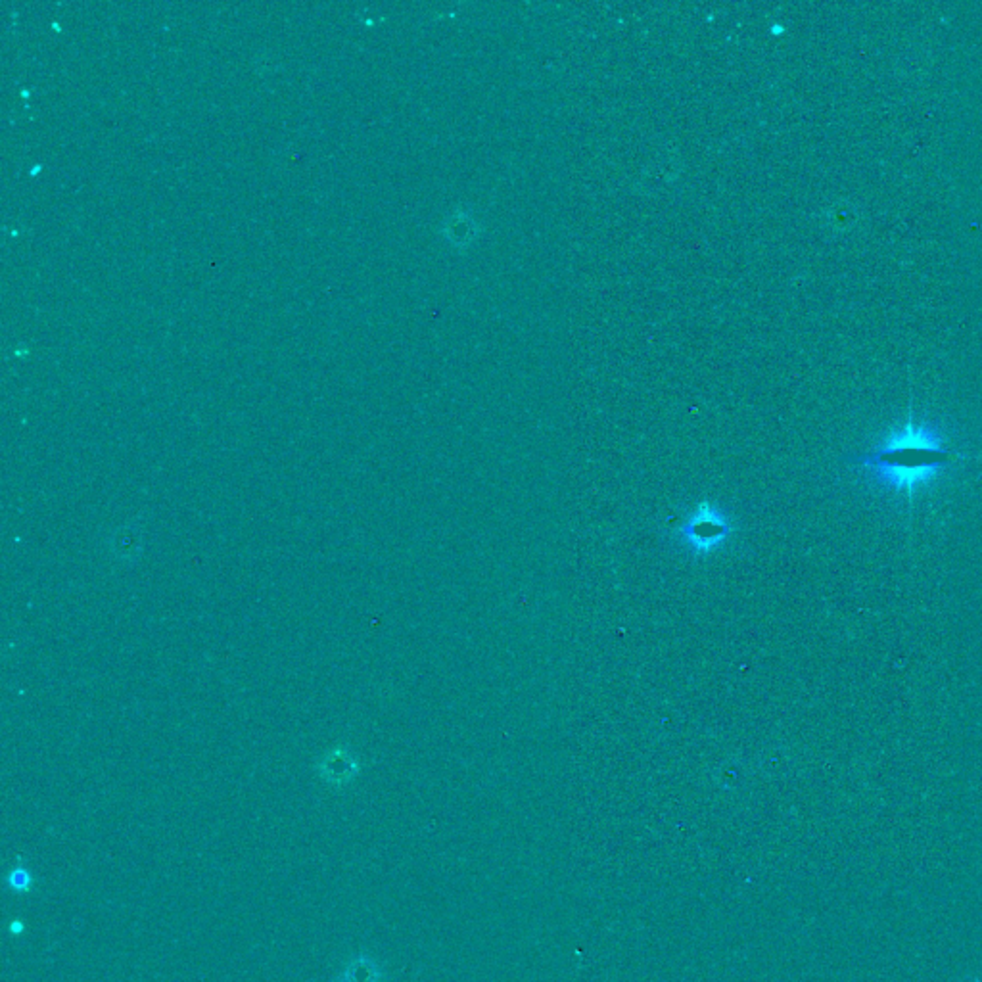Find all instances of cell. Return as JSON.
Returning <instances> with one entry per match:
<instances>
[{
  "label": "cell",
  "mask_w": 982,
  "mask_h": 982,
  "mask_svg": "<svg viewBox=\"0 0 982 982\" xmlns=\"http://www.w3.org/2000/svg\"><path fill=\"white\" fill-rule=\"evenodd\" d=\"M952 459L954 451L946 449L931 428L908 421L875 451L848 457L846 461L875 470L879 478L912 497L919 484L935 476Z\"/></svg>",
  "instance_id": "6da1fadb"
},
{
  "label": "cell",
  "mask_w": 982,
  "mask_h": 982,
  "mask_svg": "<svg viewBox=\"0 0 982 982\" xmlns=\"http://www.w3.org/2000/svg\"><path fill=\"white\" fill-rule=\"evenodd\" d=\"M731 534V520L710 501L697 505L678 530L681 543H685V547L691 549V553L697 557L710 555L720 549Z\"/></svg>",
  "instance_id": "7a4b0ae2"
},
{
  "label": "cell",
  "mask_w": 982,
  "mask_h": 982,
  "mask_svg": "<svg viewBox=\"0 0 982 982\" xmlns=\"http://www.w3.org/2000/svg\"><path fill=\"white\" fill-rule=\"evenodd\" d=\"M321 777L330 785H348L351 779L359 773L357 760L348 754L346 750H332L327 754L319 766Z\"/></svg>",
  "instance_id": "3957f363"
},
{
  "label": "cell",
  "mask_w": 982,
  "mask_h": 982,
  "mask_svg": "<svg viewBox=\"0 0 982 982\" xmlns=\"http://www.w3.org/2000/svg\"><path fill=\"white\" fill-rule=\"evenodd\" d=\"M384 973L375 959L367 954H359L351 959L346 969L340 973L338 982H382Z\"/></svg>",
  "instance_id": "277c9868"
},
{
  "label": "cell",
  "mask_w": 982,
  "mask_h": 982,
  "mask_svg": "<svg viewBox=\"0 0 982 982\" xmlns=\"http://www.w3.org/2000/svg\"><path fill=\"white\" fill-rule=\"evenodd\" d=\"M8 887L14 892H29L33 887V875L24 866L14 867L6 877Z\"/></svg>",
  "instance_id": "5b68a950"
},
{
  "label": "cell",
  "mask_w": 982,
  "mask_h": 982,
  "mask_svg": "<svg viewBox=\"0 0 982 982\" xmlns=\"http://www.w3.org/2000/svg\"><path fill=\"white\" fill-rule=\"evenodd\" d=\"M24 931L25 925L22 923V921H20V919H14V921L10 923V933H12V935L20 936L22 933H24Z\"/></svg>",
  "instance_id": "8992f818"
}]
</instances>
